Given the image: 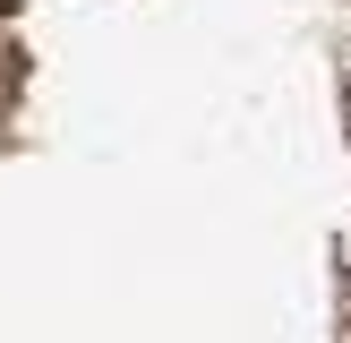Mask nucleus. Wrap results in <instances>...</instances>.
Returning <instances> with one entry per match:
<instances>
[{"label":"nucleus","mask_w":351,"mask_h":343,"mask_svg":"<svg viewBox=\"0 0 351 343\" xmlns=\"http://www.w3.org/2000/svg\"><path fill=\"white\" fill-rule=\"evenodd\" d=\"M343 283H351V249H343Z\"/></svg>","instance_id":"f257e3e1"},{"label":"nucleus","mask_w":351,"mask_h":343,"mask_svg":"<svg viewBox=\"0 0 351 343\" xmlns=\"http://www.w3.org/2000/svg\"><path fill=\"white\" fill-rule=\"evenodd\" d=\"M9 9H17V0H0V17H9Z\"/></svg>","instance_id":"f03ea898"}]
</instances>
